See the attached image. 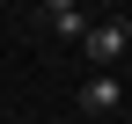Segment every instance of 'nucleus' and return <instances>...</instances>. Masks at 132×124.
Wrapping results in <instances>:
<instances>
[{
	"label": "nucleus",
	"instance_id": "nucleus-1",
	"mask_svg": "<svg viewBox=\"0 0 132 124\" xmlns=\"http://www.w3.org/2000/svg\"><path fill=\"white\" fill-rule=\"evenodd\" d=\"M81 51H88L95 66H118V58L132 51V37H125V22H88V37H81Z\"/></svg>",
	"mask_w": 132,
	"mask_h": 124
},
{
	"label": "nucleus",
	"instance_id": "nucleus-2",
	"mask_svg": "<svg viewBox=\"0 0 132 124\" xmlns=\"http://www.w3.org/2000/svg\"><path fill=\"white\" fill-rule=\"evenodd\" d=\"M118 102H125V88H118V73H95V80L81 88V110H88V117H110Z\"/></svg>",
	"mask_w": 132,
	"mask_h": 124
},
{
	"label": "nucleus",
	"instance_id": "nucleus-3",
	"mask_svg": "<svg viewBox=\"0 0 132 124\" xmlns=\"http://www.w3.org/2000/svg\"><path fill=\"white\" fill-rule=\"evenodd\" d=\"M44 15H52V29H59V37H88V22L73 15V0H44Z\"/></svg>",
	"mask_w": 132,
	"mask_h": 124
},
{
	"label": "nucleus",
	"instance_id": "nucleus-4",
	"mask_svg": "<svg viewBox=\"0 0 132 124\" xmlns=\"http://www.w3.org/2000/svg\"><path fill=\"white\" fill-rule=\"evenodd\" d=\"M125 37H132V22H125Z\"/></svg>",
	"mask_w": 132,
	"mask_h": 124
}]
</instances>
